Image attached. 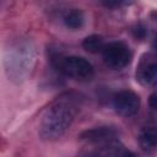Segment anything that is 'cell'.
Returning a JSON list of instances; mask_svg holds the SVG:
<instances>
[{"mask_svg": "<svg viewBox=\"0 0 157 157\" xmlns=\"http://www.w3.org/2000/svg\"><path fill=\"white\" fill-rule=\"evenodd\" d=\"M76 114V107L70 99H59L48 108L39 125V135L45 141L61 137L71 125Z\"/></svg>", "mask_w": 157, "mask_h": 157, "instance_id": "1", "label": "cell"}, {"mask_svg": "<svg viewBox=\"0 0 157 157\" xmlns=\"http://www.w3.org/2000/svg\"><path fill=\"white\" fill-rule=\"evenodd\" d=\"M60 70L69 77L77 81H88L93 77L92 64L81 56H67L60 63Z\"/></svg>", "mask_w": 157, "mask_h": 157, "instance_id": "2", "label": "cell"}, {"mask_svg": "<svg viewBox=\"0 0 157 157\" xmlns=\"http://www.w3.org/2000/svg\"><path fill=\"white\" fill-rule=\"evenodd\" d=\"M102 53L104 63L114 70H119L126 66L131 56L129 47L121 42H112L104 45Z\"/></svg>", "mask_w": 157, "mask_h": 157, "instance_id": "3", "label": "cell"}, {"mask_svg": "<svg viewBox=\"0 0 157 157\" xmlns=\"http://www.w3.org/2000/svg\"><path fill=\"white\" fill-rule=\"evenodd\" d=\"M113 107L118 114L123 117H131L136 114L140 108V98L132 91H121L114 96Z\"/></svg>", "mask_w": 157, "mask_h": 157, "instance_id": "4", "label": "cell"}, {"mask_svg": "<svg viewBox=\"0 0 157 157\" xmlns=\"http://www.w3.org/2000/svg\"><path fill=\"white\" fill-rule=\"evenodd\" d=\"M115 130L109 126H101L94 128L91 130H86L80 135V139L88 142V144H96L102 145L109 140H113L115 137Z\"/></svg>", "mask_w": 157, "mask_h": 157, "instance_id": "5", "label": "cell"}, {"mask_svg": "<svg viewBox=\"0 0 157 157\" xmlns=\"http://www.w3.org/2000/svg\"><path fill=\"white\" fill-rule=\"evenodd\" d=\"M139 144L140 147L146 151L151 152L155 150L157 145V130L155 128H145L139 134Z\"/></svg>", "mask_w": 157, "mask_h": 157, "instance_id": "6", "label": "cell"}, {"mask_svg": "<svg viewBox=\"0 0 157 157\" xmlns=\"http://www.w3.org/2000/svg\"><path fill=\"white\" fill-rule=\"evenodd\" d=\"M83 21H85V17H83V13L82 11L80 10H70L65 13L64 16V23L66 27L71 28V29H77L80 28L82 25H83Z\"/></svg>", "mask_w": 157, "mask_h": 157, "instance_id": "7", "label": "cell"}, {"mask_svg": "<svg viewBox=\"0 0 157 157\" xmlns=\"http://www.w3.org/2000/svg\"><path fill=\"white\" fill-rule=\"evenodd\" d=\"M82 47L85 50H87L90 53H98V52H103L104 42H103L101 36L92 34V36H88L83 39Z\"/></svg>", "mask_w": 157, "mask_h": 157, "instance_id": "8", "label": "cell"}, {"mask_svg": "<svg viewBox=\"0 0 157 157\" xmlns=\"http://www.w3.org/2000/svg\"><path fill=\"white\" fill-rule=\"evenodd\" d=\"M142 80L148 86H157V63L150 64L142 71Z\"/></svg>", "mask_w": 157, "mask_h": 157, "instance_id": "9", "label": "cell"}, {"mask_svg": "<svg viewBox=\"0 0 157 157\" xmlns=\"http://www.w3.org/2000/svg\"><path fill=\"white\" fill-rule=\"evenodd\" d=\"M101 2L105 6V7H109V9H115V7H119L124 0H101Z\"/></svg>", "mask_w": 157, "mask_h": 157, "instance_id": "10", "label": "cell"}, {"mask_svg": "<svg viewBox=\"0 0 157 157\" xmlns=\"http://www.w3.org/2000/svg\"><path fill=\"white\" fill-rule=\"evenodd\" d=\"M150 107L153 109H157V91L150 96Z\"/></svg>", "mask_w": 157, "mask_h": 157, "instance_id": "11", "label": "cell"}, {"mask_svg": "<svg viewBox=\"0 0 157 157\" xmlns=\"http://www.w3.org/2000/svg\"><path fill=\"white\" fill-rule=\"evenodd\" d=\"M152 47H153V50L156 52V54H157V37L155 38V40H153V44H152Z\"/></svg>", "mask_w": 157, "mask_h": 157, "instance_id": "12", "label": "cell"}]
</instances>
